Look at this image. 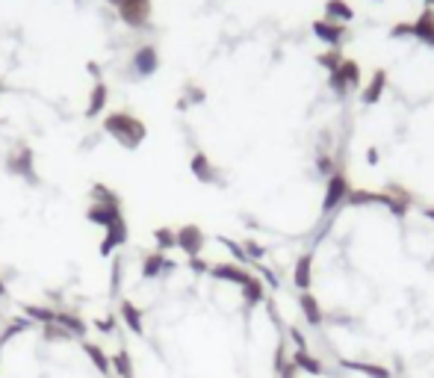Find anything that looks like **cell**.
Segmentation results:
<instances>
[{"label":"cell","mask_w":434,"mask_h":378,"mask_svg":"<svg viewBox=\"0 0 434 378\" xmlns=\"http://www.w3.org/2000/svg\"><path fill=\"white\" fill-rule=\"evenodd\" d=\"M104 130L115 139L118 145H125V148H139L142 145V139L148 136V127L139 122L136 115H130V112H110L107 118H104Z\"/></svg>","instance_id":"obj_1"},{"label":"cell","mask_w":434,"mask_h":378,"mask_svg":"<svg viewBox=\"0 0 434 378\" xmlns=\"http://www.w3.org/2000/svg\"><path fill=\"white\" fill-rule=\"evenodd\" d=\"M351 187L346 181V174L340 172H334L328 177V187H325V198H322V213H334V210H340L346 204V198H349Z\"/></svg>","instance_id":"obj_2"},{"label":"cell","mask_w":434,"mask_h":378,"mask_svg":"<svg viewBox=\"0 0 434 378\" xmlns=\"http://www.w3.org/2000/svg\"><path fill=\"white\" fill-rule=\"evenodd\" d=\"M130 27H142L151 18V0H110Z\"/></svg>","instance_id":"obj_3"},{"label":"cell","mask_w":434,"mask_h":378,"mask_svg":"<svg viewBox=\"0 0 434 378\" xmlns=\"http://www.w3.org/2000/svg\"><path fill=\"white\" fill-rule=\"evenodd\" d=\"M207 240H204V231L199 225H184L181 231H177V248H181L189 261L192 257H201Z\"/></svg>","instance_id":"obj_4"},{"label":"cell","mask_w":434,"mask_h":378,"mask_svg":"<svg viewBox=\"0 0 434 378\" xmlns=\"http://www.w3.org/2000/svg\"><path fill=\"white\" fill-rule=\"evenodd\" d=\"M6 169L18 177H24V181H30V184H38V177L33 172V148H27V145H21L18 151H12L6 157Z\"/></svg>","instance_id":"obj_5"},{"label":"cell","mask_w":434,"mask_h":378,"mask_svg":"<svg viewBox=\"0 0 434 378\" xmlns=\"http://www.w3.org/2000/svg\"><path fill=\"white\" fill-rule=\"evenodd\" d=\"M189 169H192V174H195V181H199V184H207V187L219 184V169L210 163V157H207L204 151H195V154H192Z\"/></svg>","instance_id":"obj_6"},{"label":"cell","mask_w":434,"mask_h":378,"mask_svg":"<svg viewBox=\"0 0 434 378\" xmlns=\"http://www.w3.org/2000/svg\"><path fill=\"white\" fill-rule=\"evenodd\" d=\"M313 36L319 38V42H325L328 48H340V42L346 38V27L343 24H334V21H313Z\"/></svg>","instance_id":"obj_7"},{"label":"cell","mask_w":434,"mask_h":378,"mask_svg":"<svg viewBox=\"0 0 434 378\" xmlns=\"http://www.w3.org/2000/svg\"><path fill=\"white\" fill-rule=\"evenodd\" d=\"M157 68H160V56H157V48L145 45V48L136 51V56H133V71L136 74H139V77H151Z\"/></svg>","instance_id":"obj_8"},{"label":"cell","mask_w":434,"mask_h":378,"mask_svg":"<svg viewBox=\"0 0 434 378\" xmlns=\"http://www.w3.org/2000/svg\"><path fill=\"white\" fill-rule=\"evenodd\" d=\"M384 89H387V71H376V74H372L369 77V83L361 89V98H364V104H376L379 101V98L384 95Z\"/></svg>","instance_id":"obj_9"},{"label":"cell","mask_w":434,"mask_h":378,"mask_svg":"<svg viewBox=\"0 0 434 378\" xmlns=\"http://www.w3.org/2000/svg\"><path fill=\"white\" fill-rule=\"evenodd\" d=\"M413 38H420L423 45L434 48V12L431 9H425L417 21H413Z\"/></svg>","instance_id":"obj_10"},{"label":"cell","mask_w":434,"mask_h":378,"mask_svg":"<svg viewBox=\"0 0 434 378\" xmlns=\"http://www.w3.org/2000/svg\"><path fill=\"white\" fill-rule=\"evenodd\" d=\"M325 15L334 24H349L354 18V9L346 4V0H325Z\"/></svg>","instance_id":"obj_11"},{"label":"cell","mask_w":434,"mask_h":378,"mask_svg":"<svg viewBox=\"0 0 434 378\" xmlns=\"http://www.w3.org/2000/svg\"><path fill=\"white\" fill-rule=\"evenodd\" d=\"M107 95H110V89H107V83H95V89H92V95H89V107H86V118H95V115H101V110L107 107Z\"/></svg>","instance_id":"obj_12"},{"label":"cell","mask_w":434,"mask_h":378,"mask_svg":"<svg viewBox=\"0 0 434 378\" xmlns=\"http://www.w3.org/2000/svg\"><path fill=\"white\" fill-rule=\"evenodd\" d=\"M154 240H157V251H171V248H177V231H171V228H157L154 231Z\"/></svg>","instance_id":"obj_13"},{"label":"cell","mask_w":434,"mask_h":378,"mask_svg":"<svg viewBox=\"0 0 434 378\" xmlns=\"http://www.w3.org/2000/svg\"><path fill=\"white\" fill-rule=\"evenodd\" d=\"M340 74L346 77L349 89H358V86H361V68H358V63H354V59H343Z\"/></svg>","instance_id":"obj_14"},{"label":"cell","mask_w":434,"mask_h":378,"mask_svg":"<svg viewBox=\"0 0 434 378\" xmlns=\"http://www.w3.org/2000/svg\"><path fill=\"white\" fill-rule=\"evenodd\" d=\"M317 63L322 65V68H328V74L331 71H337L340 65H343V53L334 48V51H328V53H322V56H317Z\"/></svg>","instance_id":"obj_15"},{"label":"cell","mask_w":434,"mask_h":378,"mask_svg":"<svg viewBox=\"0 0 434 378\" xmlns=\"http://www.w3.org/2000/svg\"><path fill=\"white\" fill-rule=\"evenodd\" d=\"M328 86H331L334 92H337V98H346V92H349V83H346V77L340 74V68L328 74Z\"/></svg>","instance_id":"obj_16"},{"label":"cell","mask_w":434,"mask_h":378,"mask_svg":"<svg viewBox=\"0 0 434 378\" xmlns=\"http://www.w3.org/2000/svg\"><path fill=\"white\" fill-rule=\"evenodd\" d=\"M204 98H207V95H204V89H201V86H189V89H186V101H181L177 107L186 110L189 104H204Z\"/></svg>","instance_id":"obj_17"},{"label":"cell","mask_w":434,"mask_h":378,"mask_svg":"<svg viewBox=\"0 0 434 378\" xmlns=\"http://www.w3.org/2000/svg\"><path fill=\"white\" fill-rule=\"evenodd\" d=\"M390 36L393 38H402V36H413V24H396L390 30Z\"/></svg>","instance_id":"obj_18"},{"label":"cell","mask_w":434,"mask_h":378,"mask_svg":"<svg viewBox=\"0 0 434 378\" xmlns=\"http://www.w3.org/2000/svg\"><path fill=\"white\" fill-rule=\"evenodd\" d=\"M366 163H369V166H376V163H379V151H376V148H369V151H366Z\"/></svg>","instance_id":"obj_19"},{"label":"cell","mask_w":434,"mask_h":378,"mask_svg":"<svg viewBox=\"0 0 434 378\" xmlns=\"http://www.w3.org/2000/svg\"><path fill=\"white\" fill-rule=\"evenodd\" d=\"M86 68H89V71H92V77H101V68H97V63H89V65H86Z\"/></svg>","instance_id":"obj_20"},{"label":"cell","mask_w":434,"mask_h":378,"mask_svg":"<svg viewBox=\"0 0 434 378\" xmlns=\"http://www.w3.org/2000/svg\"><path fill=\"white\" fill-rule=\"evenodd\" d=\"M425 4H434V0H425Z\"/></svg>","instance_id":"obj_21"}]
</instances>
